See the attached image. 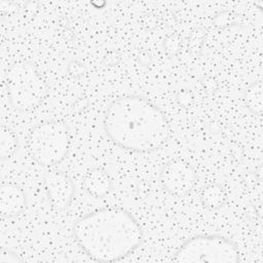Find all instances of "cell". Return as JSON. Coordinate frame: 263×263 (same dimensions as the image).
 Segmentation results:
<instances>
[{
	"label": "cell",
	"mask_w": 263,
	"mask_h": 263,
	"mask_svg": "<svg viewBox=\"0 0 263 263\" xmlns=\"http://www.w3.org/2000/svg\"><path fill=\"white\" fill-rule=\"evenodd\" d=\"M103 128L112 143L133 152H153L170 137L164 112L140 95L114 100L105 112Z\"/></svg>",
	"instance_id": "obj_1"
},
{
	"label": "cell",
	"mask_w": 263,
	"mask_h": 263,
	"mask_svg": "<svg viewBox=\"0 0 263 263\" xmlns=\"http://www.w3.org/2000/svg\"><path fill=\"white\" fill-rule=\"evenodd\" d=\"M72 233L78 247L99 262L119 261L143 240L138 220L127 210L115 206L101 208L79 218Z\"/></svg>",
	"instance_id": "obj_2"
},
{
	"label": "cell",
	"mask_w": 263,
	"mask_h": 263,
	"mask_svg": "<svg viewBox=\"0 0 263 263\" xmlns=\"http://www.w3.org/2000/svg\"><path fill=\"white\" fill-rule=\"evenodd\" d=\"M71 146L69 126L61 120H47L29 133L28 149L32 159L41 166H54L68 155Z\"/></svg>",
	"instance_id": "obj_3"
},
{
	"label": "cell",
	"mask_w": 263,
	"mask_h": 263,
	"mask_svg": "<svg viewBox=\"0 0 263 263\" xmlns=\"http://www.w3.org/2000/svg\"><path fill=\"white\" fill-rule=\"evenodd\" d=\"M6 89L11 107L16 111L27 112L44 100L48 86L32 62L22 61L9 67Z\"/></svg>",
	"instance_id": "obj_4"
},
{
	"label": "cell",
	"mask_w": 263,
	"mask_h": 263,
	"mask_svg": "<svg viewBox=\"0 0 263 263\" xmlns=\"http://www.w3.org/2000/svg\"><path fill=\"white\" fill-rule=\"evenodd\" d=\"M172 260L178 263H237L236 245L221 234H198L186 239Z\"/></svg>",
	"instance_id": "obj_5"
},
{
	"label": "cell",
	"mask_w": 263,
	"mask_h": 263,
	"mask_svg": "<svg viewBox=\"0 0 263 263\" xmlns=\"http://www.w3.org/2000/svg\"><path fill=\"white\" fill-rule=\"evenodd\" d=\"M159 180L165 191L182 197L194 187L196 172L189 162L183 159H172L162 165Z\"/></svg>",
	"instance_id": "obj_6"
},
{
	"label": "cell",
	"mask_w": 263,
	"mask_h": 263,
	"mask_svg": "<svg viewBox=\"0 0 263 263\" xmlns=\"http://www.w3.org/2000/svg\"><path fill=\"white\" fill-rule=\"evenodd\" d=\"M43 185L51 206L63 212L69 208L75 194L70 176L61 170H48L43 174Z\"/></svg>",
	"instance_id": "obj_7"
},
{
	"label": "cell",
	"mask_w": 263,
	"mask_h": 263,
	"mask_svg": "<svg viewBox=\"0 0 263 263\" xmlns=\"http://www.w3.org/2000/svg\"><path fill=\"white\" fill-rule=\"evenodd\" d=\"M27 206L25 191L13 183H5L0 187V213L10 218L20 215Z\"/></svg>",
	"instance_id": "obj_8"
},
{
	"label": "cell",
	"mask_w": 263,
	"mask_h": 263,
	"mask_svg": "<svg viewBox=\"0 0 263 263\" xmlns=\"http://www.w3.org/2000/svg\"><path fill=\"white\" fill-rule=\"evenodd\" d=\"M85 192L96 198L107 195L112 189V180L110 176L102 168L89 170L82 181Z\"/></svg>",
	"instance_id": "obj_9"
},
{
	"label": "cell",
	"mask_w": 263,
	"mask_h": 263,
	"mask_svg": "<svg viewBox=\"0 0 263 263\" xmlns=\"http://www.w3.org/2000/svg\"><path fill=\"white\" fill-rule=\"evenodd\" d=\"M227 198L225 189L220 184H211L206 186L201 194V204L210 210H217L224 205Z\"/></svg>",
	"instance_id": "obj_10"
},
{
	"label": "cell",
	"mask_w": 263,
	"mask_h": 263,
	"mask_svg": "<svg viewBox=\"0 0 263 263\" xmlns=\"http://www.w3.org/2000/svg\"><path fill=\"white\" fill-rule=\"evenodd\" d=\"M242 99L248 110L257 116H261L263 110V87L261 81L252 83L243 91Z\"/></svg>",
	"instance_id": "obj_11"
},
{
	"label": "cell",
	"mask_w": 263,
	"mask_h": 263,
	"mask_svg": "<svg viewBox=\"0 0 263 263\" xmlns=\"http://www.w3.org/2000/svg\"><path fill=\"white\" fill-rule=\"evenodd\" d=\"M17 147L15 134L8 127L2 126L0 129V156L1 159L11 156Z\"/></svg>",
	"instance_id": "obj_12"
},
{
	"label": "cell",
	"mask_w": 263,
	"mask_h": 263,
	"mask_svg": "<svg viewBox=\"0 0 263 263\" xmlns=\"http://www.w3.org/2000/svg\"><path fill=\"white\" fill-rule=\"evenodd\" d=\"M181 46L182 39L177 34H171L163 40V48L165 52L171 57L176 55L180 51Z\"/></svg>",
	"instance_id": "obj_13"
},
{
	"label": "cell",
	"mask_w": 263,
	"mask_h": 263,
	"mask_svg": "<svg viewBox=\"0 0 263 263\" xmlns=\"http://www.w3.org/2000/svg\"><path fill=\"white\" fill-rule=\"evenodd\" d=\"M67 73L74 78H79L82 77L85 72H86V67L84 66V64H82L80 61L77 60H72L67 64L66 67Z\"/></svg>",
	"instance_id": "obj_14"
},
{
	"label": "cell",
	"mask_w": 263,
	"mask_h": 263,
	"mask_svg": "<svg viewBox=\"0 0 263 263\" xmlns=\"http://www.w3.org/2000/svg\"><path fill=\"white\" fill-rule=\"evenodd\" d=\"M176 99H177L178 104L184 108L190 107L194 102V97H193L192 92L187 89L179 90L176 96Z\"/></svg>",
	"instance_id": "obj_15"
},
{
	"label": "cell",
	"mask_w": 263,
	"mask_h": 263,
	"mask_svg": "<svg viewBox=\"0 0 263 263\" xmlns=\"http://www.w3.org/2000/svg\"><path fill=\"white\" fill-rule=\"evenodd\" d=\"M121 60V55L116 50L108 51L103 58V64L107 67H114L116 66Z\"/></svg>",
	"instance_id": "obj_16"
},
{
	"label": "cell",
	"mask_w": 263,
	"mask_h": 263,
	"mask_svg": "<svg viewBox=\"0 0 263 263\" xmlns=\"http://www.w3.org/2000/svg\"><path fill=\"white\" fill-rule=\"evenodd\" d=\"M22 262V260L18 258V256L10 251V250H4L2 249L0 252V263H17Z\"/></svg>",
	"instance_id": "obj_17"
},
{
	"label": "cell",
	"mask_w": 263,
	"mask_h": 263,
	"mask_svg": "<svg viewBox=\"0 0 263 263\" xmlns=\"http://www.w3.org/2000/svg\"><path fill=\"white\" fill-rule=\"evenodd\" d=\"M87 105H88V100L86 98H79L73 103L72 109L75 112H81L87 107Z\"/></svg>",
	"instance_id": "obj_18"
},
{
	"label": "cell",
	"mask_w": 263,
	"mask_h": 263,
	"mask_svg": "<svg viewBox=\"0 0 263 263\" xmlns=\"http://www.w3.org/2000/svg\"><path fill=\"white\" fill-rule=\"evenodd\" d=\"M149 193V184L146 182H141L138 184L137 187V194L138 196L144 197Z\"/></svg>",
	"instance_id": "obj_19"
}]
</instances>
